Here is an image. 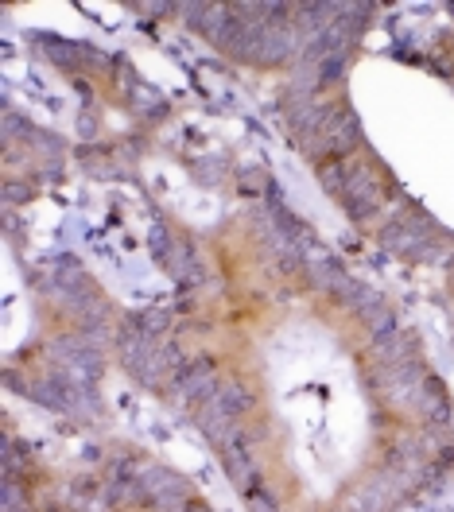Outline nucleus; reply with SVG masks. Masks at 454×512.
<instances>
[{
	"mask_svg": "<svg viewBox=\"0 0 454 512\" xmlns=\"http://www.w3.org/2000/svg\"><path fill=\"white\" fill-rule=\"evenodd\" d=\"M171 388H179V396H183V404L195 412L202 400H210L218 388H222V369H218V361L214 357H191L179 373H175V381Z\"/></svg>",
	"mask_w": 454,
	"mask_h": 512,
	"instance_id": "nucleus-1",
	"label": "nucleus"
}]
</instances>
